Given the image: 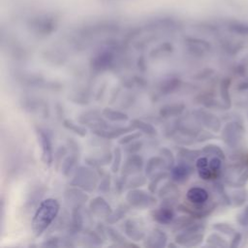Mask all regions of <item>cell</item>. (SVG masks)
I'll return each mask as SVG.
<instances>
[{"label": "cell", "instance_id": "obj_1", "mask_svg": "<svg viewBox=\"0 0 248 248\" xmlns=\"http://www.w3.org/2000/svg\"><path fill=\"white\" fill-rule=\"evenodd\" d=\"M59 211V203L54 199H47L41 202L32 220V230L36 236L41 235L52 223Z\"/></svg>", "mask_w": 248, "mask_h": 248}, {"label": "cell", "instance_id": "obj_2", "mask_svg": "<svg viewBox=\"0 0 248 248\" xmlns=\"http://www.w3.org/2000/svg\"><path fill=\"white\" fill-rule=\"evenodd\" d=\"M187 199L194 204H203L208 200V193L202 187H192L187 192Z\"/></svg>", "mask_w": 248, "mask_h": 248}, {"label": "cell", "instance_id": "obj_3", "mask_svg": "<svg viewBox=\"0 0 248 248\" xmlns=\"http://www.w3.org/2000/svg\"><path fill=\"white\" fill-rule=\"evenodd\" d=\"M172 217H173L172 211L170 209H166V208L156 211L155 216H154V218L161 223H168L172 219Z\"/></svg>", "mask_w": 248, "mask_h": 248}, {"label": "cell", "instance_id": "obj_4", "mask_svg": "<svg viewBox=\"0 0 248 248\" xmlns=\"http://www.w3.org/2000/svg\"><path fill=\"white\" fill-rule=\"evenodd\" d=\"M229 28L237 34L241 35H248V23L243 22H232L229 25Z\"/></svg>", "mask_w": 248, "mask_h": 248}, {"label": "cell", "instance_id": "obj_5", "mask_svg": "<svg viewBox=\"0 0 248 248\" xmlns=\"http://www.w3.org/2000/svg\"><path fill=\"white\" fill-rule=\"evenodd\" d=\"M230 84V80L225 79L221 85V92H222V97L224 99V101L227 103V106L230 107V103H231V99H230V95H229V91H228V87Z\"/></svg>", "mask_w": 248, "mask_h": 248}, {"label": "cell", "instance_id": "obj_6", "mask_svg": "<svg viewBox=\"0 0 248 248\" xmlns=\"http://www.w3.org/2000/svg\"><path fill=\"white\" fill-rule=\"evenodd\" d=\"M237 222L241 226H248V205L245 206L237 215Z\"/></svg>", "mask_w": 248, "mask_h": 248}, {"label": "cell", "instance_id": "obj_7", "mask_svg": "<svg viewBox=\"0 0 248 248\" xmlns=\"http://www.w3.org/2000/svg\"><path fill=\"white\" fill-rule=\"evenodd\" d=\"M221 164H222V162H221L220 158H218V157H213L209 161V168H210V170H212L213 173H216L217 171L220 170Z\"/></svg>", "mask_w": 248, "mask_h": 248}, {"label": "cell", "instance_id": "obj_8", "mask_svg": "<svg viewBox=\"0 0 248 248\" xmlns=\"http://www.w3.org/2000/svg\"><path fill=\"white\" fill-rule=\"evenodd\" d=\"M215 229L219 230L220 232H222L226 234H230V235H232L235 232L234 229L232 227H231L230 225H228V224H216Z\"/></svg>", "mask_w": 248, "mask_h": 248}, {"label": "cell", "instance_id": "obj_9", "mask_svg": "<svg viewBox=\"0 0 248 248\" xmlns=\"http://www.w3.org/2000/svg\"><path fill=\"white\" fill-rule=\"evenodd\" d=\"M187 168L185 167H176L173 170V176L175 177V179H180V178H184L187 176Z\"/></svg>", "mask_w": 248, "mask_h": 248}, {"label": "cell", "instance_id": "obj_10", "mask_svg": "<svg viewBox=\"0 0 248 248\" xmlns=\"http://www.w3.org/2000/svg\"><path fill=\"white\" fill-rule=\"evenodd\" d=\"M210 240H214V242H217V246H227V243H226L225 239H223L222 237H220L217 234H212L208 238V241H210Z\"/></svg>", "mask_w": 248, "mask_h": 248}, {"label": "cell", "instance_id": "obj_11", "mask_svg": "<svg viewBox=\"0 0 248 248\" xmlns=\"http://www.w3.org/2000/svg\"><path fill=\"white\" fill-rule=\"evenodd\" d=\"M196 166H197V169L200 170V169H202V168H206L209 166V162L207 161V159L205 157H201L197 160V163H196Z\"/></svg>", "mask_w": 248, "mask_h": 248}, {"label": "cell", "instance_id": "obj_12", "mask_svg": "<svg viewBox=\"0 0 248 248\" xmlns=\"http://www.w3.org/2000/svg\"><path fill=\"white\" fill-rule=\"evenodd\" d=\"M241 240V234L238 233V232H234V235L232 237V241L231 243V246L232 247H236L239 245V242Z\"/></svg>", "mask_w": 248, "mask_h": 248}]
</instances>
